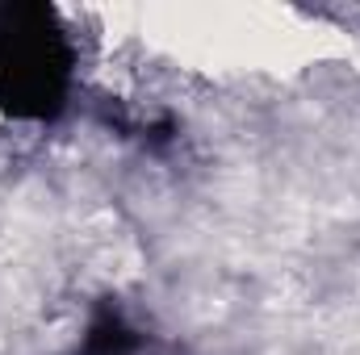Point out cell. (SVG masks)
<instances>
[{
  "label": "cell",
  "instance_id": "obj_1",
  "mask_svg": "<svg viewBox=\"0 0 360 355\" xmlns=\"http://www.w3.org/2000/svg\"><path fill=\"white\" fill-rule=\"evenodd\" d=\"M72 46L51 8H0V109L17 117H51L63 105Z\"/></svg>",
  "mask_w": 360,
  "mask_h": 355
}]
</instances>
